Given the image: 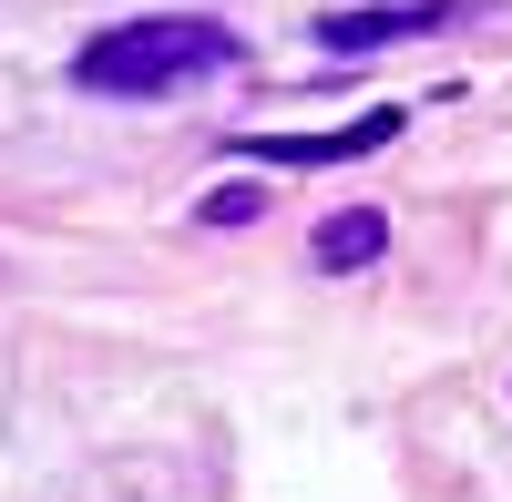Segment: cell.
Wrapping results in <instances>:
<instances>
[{"mask_svg":"<svg viewBox=\"0 0 512 502\" xmlns=\"http://www.w3.org/2000/svg\"><path fill=\"white\" fill-rule=\"evenodd\" d=\"M246 62V41L226 21H185V11H164V21H113L93 31L72 52V82L82 93H103V103H154V93H185V82L205 72H236Z\"/></svg>","mask_w":512,"mask_h":502,"instance_id":"cell-1","label":"cell"},{"mask_svg":"<svg viewBox=\"0 0 512 502\" xmlns=\"http://www.w3.org/2000/svg\"><path fill=\"white\" fill-rule=\"evenodd\" d=\"M400 134V103H369L359 123H328V134H236L246 164H359Z\"/></svg>","mask_w":512,"mask_h":502,"instance_id":"cell-2","label":"cell"},{"mask_svg":"<svg viewBox=\"0 0 512 502\" xmlns=\"http://www.w3.org/2000/svg\"><path fill=\"white\" fill-rule=\"evenodd\" d=\"M461 11V0H400V11H328L318 41L328 52H379V41H420V31H441Z\"/></svg>","mask_w":512,"mask_h":502,"instance_id":"cell-3","label":"cell"},{"mask_svg":"<svg viewBox=\"0 0 512 502\" xmlns=\"http://www.w3.org/2000/svg\"><path fill=\"white\" fill-rule=\"evenodd\" d=\"M308 257H318L328 277H359L369 257H390V216H379V205H338V216L308 236Z\"/></svg>","mask_w":512,"mask_h":502,"instance_id":"cell-4","label":"cell"},{"mask_svg":"<svg viewBox=\"0 0 512 502\" xmlns=\"http://www.w3.org/2000/svg\"><path fill=\"white\" fill-rule=\"evenodd\" d=\"M256 205H267L256 185H216V195L195 205V216H205V226H256Z\"/></svg>","mask_w":512,"mask_h":502,"instance_id":"cell-5","label":"cell"}]
</instances>
